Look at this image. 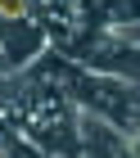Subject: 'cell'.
Masks as SVG:
<instances>
[{
	"mask_svg": "<svg viewBox=\"0 0 140 158\" xmlns=\"http://www.w3.org/2000/svg\"><path fill=\"white\" fill-rule=\"evenodd\" d=\"M140 23V0H95V27Z\"/></svg>",
	"mask_w": 140,
	"mask_h": 158,
	"instance_id": "277c9868",
	"label": "cell"
},
{
	"mask_svg": "<svg viewBox=\"0 0 140 158\" xmlns=\"http://www.w3.org/2000/svg\"><path fill=\"white\" fill-rule=\"evenodd\" d=\"M127 158H140V131L127 135Z\"/></svg>",
	"mask_w": 140,
	"mask_h": 158,
	"instance_id": "8992f818",
	"label": "cell"
},
{
	"mask_svg": "<svg viewBox=\"0 0 140 158\" xmlns=\"http://www.w3.org/2000/svg\"><path fill=\"white\" fill-rule=\"evenodd\" d=\"M23 18H36L32 0H0V27L5 23H23Z\"/></svg>",
	"mask_w": 140,
	"mask_h": 158,
	"instance_id": "5b68a950",
	"label": "cell"
},
{
	"mask_svg": "<svg viewBox=\"0 0 140 158\" xmlns=\"http://www.w3.org/2000/svg\"><path fill=\"white\" fill-rule=\"evenodd\" d=\"M0 158H9V131L0 127Z\"/></svg>",
	"mask_w": 140,
	"mask_h": 158,
	"instance_id": "52a82bcc",
	"label": "cell"
},
{
	"mask_svg": "<svg viewBox=\"0 0 140 158\" xmlns=\"http://www.w3.org/2000/svg\"><path fill=\"white\" fill-rule=\"evenodd\" d=\"M45 68L59 77V86L72 95L77 113L113 127L117 135H136L140 131V90L122 77L104 73V68H86V63H59L54 54L45 59Z\"/></svg>",
	"mask_w": 140,
	"mask_h": 158,
	"instance_id": "7a4b0ae2",
	"label": "cell"
},
{
	"mask_svg": "<svg viewBox=\"0 0 140 158\" xmlns=\"http://www.w3.org/2000/svg\"><path fill=\"white\" fill-rule=\"evenodd\" d=\"M0 127L23 135L41 158H82V113L45 63H32L18 81H0Z\"/></svg>",
	"mask_w": 140,
	"mask_h": 158,
	"instance_id": "6da1fadb",
	"label": "cell"
},
{
	"mask_svg": "<svg viewBox=\"0 0 140 158\" xmlns=\"http://www.w3.org/2000/svg\"><path fill=\"white\" fill-rule=\"evenodd\" d=\"M95 59L100 63H127V59H140V23H127V27H95Z\"/></svg>",
	"mask_w": 140,
	"mask_h": 158,
	"instance_id": "3957f363",
	"label": "cell"
}]
</instances>
